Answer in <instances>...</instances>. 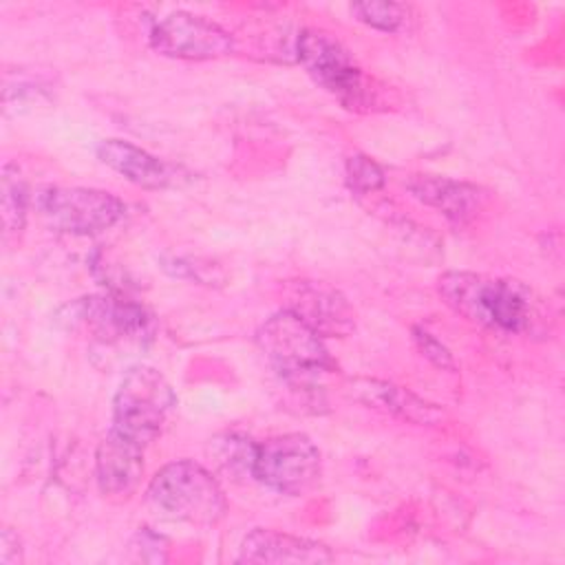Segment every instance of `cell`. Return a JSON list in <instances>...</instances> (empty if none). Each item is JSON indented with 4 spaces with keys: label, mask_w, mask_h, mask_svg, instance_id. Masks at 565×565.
<instances>
[{
    "label": "cell",
    "mask_w": 565,
    "mask_h": 565,
    "mask_svg": "<svg viewBox=\"0 0 565 565\" xmlns=\"http://www.w3.org/2000/svg\"><path fill=\"white\" fill-rule=\"evenodd\" d=\"M150 505L170 521L214 525L227 510L216 477L192 459L166 463L148 486Z\"/></svg>",
    "instance_id": "2"
},
{
    "label": "cell",
    "mask_w": 565,
    "mask_h": 565,
    "mask_svg": "<svg viewBox=\"0 0 565 565\" xmlns=\"http://www.w3.org/2000/svg\"><path fill=\"white\" fill-rule=\"evenodd\" d=\"M216 441V457L218 463L230 472H247L252 477V459H254V446L249 439L238 435H225Z\"/></svg>",
    "instance_id": "19"
},
{
    "label": "cell",
    "mask_w": 565,
    "mask_h": 565,
    "mask_svg": "<svg viewBox=\"0 0 565 565\" xmlns=\"http://www.w3.org/2000/svg\"><path fill=\"white\" fill-rule=\"evenodd\" d=\"M2 227L4 241L20 236L26 225L29 214V190L15 166H4L2 170Z\"/></svg>",
    "instance_id": "16"
},
{
    "label": "cell",
    "mask_w": 565,
    "mask_h": 565,
    "mask_svg": "<svg viewBox=\"0 0 565 565\" xmlns=\"http://www.w3.org/2000/svg\"><path fill=\"white\" fill-rule=\"evenodd\" d=\"M177 397L168 380L148 364L126 369L113 397V430L148 446L163 430Z\"/></svg>",
    "instance_id": "4"
},
{
    "label": "cell",
    "mask_w": 565,
    "mask_h": 565,
    "mask_svg": "<svg viewBox=\"0 0 565 565\" xmlns=\"http://www.w3.org/2000/svg\"><path fill=\"white\" fill-rule=\"evenodd\" d=\"M95 154L110 170L146 190H161L172 183V170L148 150L126 139H102Z\"/></svg>",
    "instance_id": "14"
},
{
    "label": "cell",
    "mask_w": 565,
    "mask_h": 565,
    "mask_svg": "<svg viewBox=\"0 0 565 565\" xmlns=\"http://www.w3.org/2000/svg\"><path fill=\"white\" fill-rule=\"evenodd\" d=\"M143 475V446L113 430L95 452L97 486L106 497H128Z\"/></svg>",
    "instance_id": "12"
},
{
    "label": "cell",
    "mask_w": 565,
    "mask_h": 565,
    "mask_svg": "<svg viewBox=\"0 0 565 565\" xmlns=\"http://www.w3.org/2000/svg\"><path fill=\"white\" fill-rule=\"evenodd\" d=\"M320 450L302 433L274 435L254 446L252 477L274 492L305 494L320 479Z\"/></svg>",
    "instance_id": "6"
},
{
    "label": "cell",
    "mask_w": 565,
    "mask_h": 565,
    "mask_svg": "<svg viewBox=\"0 0 565 565\" xmlns=\"http://www.w3.org/2000/svg\"><path fill=\"white\" fill-rule=\"evenodd\" d=\"M57 322L71 329L86 327L108 344L126 342L143 347L154 335L152 313L143 305L117 296L77 298L57 311Z\"/></svg>",
    "instance_id": "7"
},
{
    "label": "cell",
    "mask_w": 565,
    "mask_h": 565,
    "mask_svg": "<svg viewBox=\"0 0 565 565\" xmlns=\"http://www.w3.org/2000/svg\"><path fill=\"white\" fill-rule=\"evenodd\" d=\"M351 393L355 399L364 402L366 406L380 408L384 413H391L399 419L413 422V424H437L444 413L435 406L417 397L415 393L399 388L388 382L380 380H353Z\"/></svg>",
    "instance_id": "15"
},
{
    "label": "cell",
    "mask_w": 565,
    "mask_h": 565,
    "mask_svg": "<svg viewBox=\"0 0 565 565\" xmlns=\"http://www.w3.org/2000/svg\"><path fill=\"white\" fill-rule=\"evenodd\" d=\"M42 218L57 232L93 236L117 225L126 205L119 196L97 188H46L35 199Z\"/></svg>",
    "instance_id": "8"
},
{
    "label": "cell",
    "mask_w": 565,
    "mask_h": 565,
    "mask_svg": "<svg viewBox=\"0 0 565 565\" xmlns=\"http://www.w3.org/2000/svg\"><path fill=\"white\" fill-rule=\"evenodd\" d=\"M20 561H22L20 539L9 527H4L2 536H0V563L2 565H13V563H20Z\"/></svg>",
    "instance_id": "21"
},
{
    "label": "cell",
    "mask_w": 565,
    "mask_h": 565,
    "mask_svg": "<svg viewBox=\"0 0 565 565\" xmlns=\"http://www.w3.org/2000/svg\"><path fill=\"white\" fill-rule=\"evenodd\" d=\"M150 46L174 60H218L234 51V38L218 22L190 11H172L150 29Z\"/></svg>",
    "instance_id": "9"
},
{
    "label": "cell",
    "mask_w": 565,
    "mask_h": 565,
    "mask_svg": "<svg viewBox=\"0 0 565 565\" xmlns=\"http://www.w3.org/2000/svg\"><path fill=\"white\" fill-rule=\"evenodd\" d=\"M256 342L278 375L294 386L305 388L318 375L333 371L322 338L285 307L260 324Z\"/></svg>",
    "instance_id": "3"
},
{
    "label": "cell",
    "mask_w": 565,
    "mask_h": 565,
    "mask_svg": "<svg viewBox=\"0 0 565 565\" xmlns=\"http://www.w3.org/2000/svg\"><path fill=\"white\" fill-rule=\"evenodd\" d=\"M333 552L313 539L256 527L252 530L238 552V563H331Z\"/></svg>",
    "instance_id": "13"
},
{
    "label": "cell",
    "mask_w": 565,
    "mask_h": 565,
    "mask_svg": "<svg viewBox=\"0 0 565 565\" xmlns=\"http://www.w3.org/2000/svg\"><path fill=\"white\" fill-rule=\"evenodd\" d=\"M406 188L417 201L437 210L457 225H466L477 218L488 203V192L483 188L437 174H413L406 181Z\"/></svg>",
    "instance_id": "11"
},
{
    "label": "cell",
    "mask_w": 565,
    "mask_h": 565,
    "mask_svg": "<svg viewBox=\"0 0 565 565\" xmlns=\"http://www.w3.org/2000/svg\"><path fill=\"white\" fill-rule=\"evenodd\" d=\"M344 174L349 188L360 194H371L380 190L386 181L384 170L366 154H351L344 163Z\"/></svg>",
    "instance_id": "18"
},
{
    "label": "cell",
    "mask_w": 565,
    "mask_h": 565,
    "mask_svg": "<svg viewBox=\"0 0 565 565\" xmlns=\"http://www.w3.org/2000/svg\"><path fill=\"white\" fill-rule=\"evenodd\" d=\"M296 57L311 79L342 106L362 110L373 104V88L351 53L329 33L305 29L296 38Z\"/></svg>",
    "instance_id": "5"
},
{
    "label": "cell",
    "mask_w": 565,
    "mask_h": 565,
    "mask_svg": "<svg viewBox=\"0 0 565 565\" xmlns=\"http://www.w3.org/2000/svg\"><path fill=\"white\" fill-rule=\"evenodd\" d=\"M413 340L419 349V353L430 362L435 364L437 369H455V360H452V353L428 331L415 327L413 329Z\"/></svg>",
    "instance_id": "20"
},
{
    "label": "cell",
    "mask_w": 565,
    "mask_h": 565,
    "mask_svg": "<svg viewBox=\"0 0 565 565\" xmlns=\"http://www.w3.org/2000/svg\"><path fill=\"white\" fill-rule=\"evenodd\" d=\"M351 13L355 15L358 22L375 29V31H384V33H395L404 26L406 18H408V7L399 4V2H353L351 4Z\"/></svg>",
    "instance_id": "17"
},
{
    "label": "cell",
    "mask_w": 565,
    "mask_h": 565,
    "mask_svg": "<svg viewBox=\"0 0 565 565\" xmlns=\"http://www.w3.org/2000/svg\"><path fill=\"white\" fill-rule=\"evenodd\" d=\"M437 291L461 318L508 335L530 333L543 320L539 298L516 280L475 271H446L437 280Z\"/></svg>",
    "instance_id": "1"
},
{
    "label": "cell",
    "mask_w": 565,
    "mask_h": 565,
    "mask_svg": "<svg viewBox=\"0 0 565 565\" xmlns=\"http://www.w3.org/2000/svg\"><path fill=\"white\" fill-rule=\"evenodd\" d=\"M320 338H347L355 331V311L331 285L298 280L287 287V305Z\"/></svg>",
    "instance_id": "10"
}]
</instances>
